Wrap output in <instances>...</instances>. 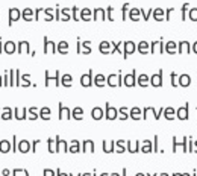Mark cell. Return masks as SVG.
Here are the masks:
<instances>
[{
    "label": "cell",
    "instance_id": "6da1fadb",
    "mask_svg": "<svg viewBox=\"0 0 197 176\" xmlns=\"http://www.w3.org/2000/svg\"><path fill=\"white\" fill-rule=\"evenodd\" d=\"M106 118H108V120H114V118H117V109L115 108H112L109 103H106Z\"/></svg>",
    "mask_w": 197,
    "mask_h": 176
},
{
    "label": "cell",
    "instance_id": "7a4b0ae2",
    "mask_svg": "<svg viewBox=\"0 0 197 176\" xmlns=\"http://www.w3.org/2000/svg\"><path fill=\"white\" fill-rule=\"evenodd\" d=\"M70 117H71L70 109L65 108V106H62V103H59V118L62 120V118H70Z\"/></svg>",
    "mask_w": 197,
    "mask_h": 176
},
{
    "label": "cell",
    "instance_id": "3957f363",
    "mask_svg": "<svg viewBox=\"0 0 197 176\" xmlns=\"http://www.w3.org/2000/svg\"><path fill=\"white\" fill-rule=\"evenodd\" d=\"M177 117L181 120H186L188 118V103L185 105V108H179L177 109Z\"/></svg>",
    "mask_w": 197,
    "mask_h": 176
},
{
    "label": "cell",
    "instance_id": "277c9868",
    "mask_svg": "<svg viewBox=\"0 0 197 176\" xmlns=\"http://www.w3.org/2000/svg\"><path fill=\"white\" fill-rule=\"evenodd\" d=\"M9 150H11V144H9V141H6V140L0 141V152H2V153H8Z\"/></svg>",
    "mask_w": 197,
    "mask_h": 176
},
{
    "label": "cell",
    "instance_id": "5b68a950",
    "mask_svg": "<svg viewBox=\"0 0 197 176\" xmlns=\"http://www.w3.org/2000/svg\"><path fill=\"white\" fill-rule=\"evenodd\" d=\"M18 150H20V152H23V153L29 152V150H32V149H30V144H29V141H20V144H18Z\"/></svg>",
    "mask_w": 197,
    "mask_h": 176
},
{
    "label": "cell",
    "instance_id": "8992f818",
    "mask_svg": "<svg viewBox=\"0 0 197 176\" xmlns=\"http://www.w3.org/2000/svg\"><path fill=\"white\" fill-rule=\"evenodd\" d=\"M152 85H153V87H161V85H162L161 71H159V74H153V78H152Z\"/></svg>",
    "mask_w": 197,
    "mask_h": 176
},
{
    "label": "cell",
    "instance_id": "52a82bcc",
    "mask_svg": "<svg viewBox=\"0 0 197 176\" xmlns=\"http://www.w3.org/2000/svg\"><path fill=\"white\" fill-rule=\"evenodd\" d=\"M81 83L83 87H90V85H91V71H90L88 74H83V76H82Z\"/></svg>",
    "mask_w": 197,
    "mask_h": 176
},
{
    "label": "cell",
    "instance_id": "ba28073f",
    "mask_svg": "<svg viewBox=\"0 0 197 176\" xmlns=\"http://www.w3.org/2000/svg\"><path fill=\"white\" fill-rule=\"evenodd\" d=\"M190 82H191V79H190L188 74H182V76L179 78V85H182V87H188Z\"/></svg>",
    "mask_w": 197,
    "mask_h": 176
},
{
    "label": "cell",
    "instance_id": "9c48e42d",
    "mask_svg": "<svg viewBox=\"0 0 197 176\" xmlns=\"http://www.w3.org/2000/svg\"><path fill=\"white\" fill-rule=\"evenodd\" d=\"M124 83H126L128 87H132V85H135V71H132V74L126 76V79H124Z\"/></svg>",
    "mask_w": 197,
    "mask_h": 176
},
{
    "label": "cell",
    "instance_id": "30bf717a",
    "mask_svg": "<svg viewBox=\"0 0 197 176\" xmlns=\"http://www.w3.org/2000/svg\"><path fill=\"white\" fill-rule=\"evenodd\" d=\"M81 149H79V141H71V146L68 147V152H73V153H76V152H79Z\"/></svg>",
    "mask_w": 197,
    "mask_h": 176
},
{
    "label": "cell",
    "instance_id": "8fae6325",
    "mask_svg": "<svg viewBox=\"0 0 197 176\" xmlns=\"http://www.w3.org/2000/svg\"><path fill=\"white\" fill-rule=\"evenodd\" d=\"M102 117H103V111H102L100 108H94V109H93V118L100 120Z\"/></svg>",
    "mask_w": 197,
    "mask_h": 176
},
{
    "label": "cell",
    "instance_id": "7c38bea8",
    "mask_svg": "<svg viewBox=\"0 0 197 176\" xmlns=\"http://www.w3.org/2000/svg\"><path fill=\"white\" fill-rule=\"evenodd\" d=\"M87 147H88V150L90 152H94V144H93V141L91 140H88V141H83V152H87Z\"/></svg>",
    "mask_w": 197,
    "mask_h": 176
},
{
    "label": "cell",
    "instance_id": "4fadbf2b",
    "mask_svg": "<svg viewBox=\"0 0 197 176\" xmlns=\"http://www.w3.org/2000/svg\"><path fill=\"white\" fill-rule=\"evenodd\" d=\"M40 116H41V118H44V120H49L50 116H52V112H50V109H49V108H43V109H41V112H40Z\"/></svg>",
    "mask_w": 197,
    "mask_h": 176
},
{
    "label": "cell",
    "instance_id": "5bb4252c",
    "mask_svg": "<svg viewBox=\"0 0 197 176\" xmlns=\"http://www.w3.org/2000/svg\"><path fill=\"white\" fill-rule=\"evenodd\" d=\"M94 83H96L97 87H103V85H105V76L97 74V76H96V79H94Z\"/></svg>",
    "mask_w": 197,
    "mask_h": 176
},
{
    "label": "cell",
    "instance_id": "9a60e30c",
    "mask_svg": "<svg viewBox=\"0 0 197 176\" xmlns=\"http://www.w3.org/2000/svg\"><path fill=\"white\" fill-rule=\"evenodd\" d=\"M3 111H5V112L2 114V118H3V120H9V118L12 117V111H11V108H5Z\"/></svg>",
    "mask_w": 197,
    "mask_h": 176
},
{
    "label": "cell",
    "instance_id": "2e32d148",
    "mask_svg": "<svg viewBox=\"0 0 197 176\" xmlns=\"http://www.w3.org/2000/svg\"><path fill=\"white\" fill-rule=\"evenodd\" d=\"M147 82H149V78H147L146 74H141V76L138 78V83L141 85V87H146Z\"/></svg>",
    "mask_w": 197,
    "mask_h": 176
},
{
    "label": "cell",
    "instance_id": "e0dca14e",
    "mask_svg": "<svg viewBox=\"0 0 197 176\" xmlns=\"http://www.w3.org/2000/svg\"><path fill=\"white\" fill-rule=\"evenodd\" d=\"M82 108H74V111H73V117L76 118V120H81L82 118Z\"/></svg>",
    "mask_w": 197,
    "mask_h": 176
},
{
    "label": "cell",
    "instance_id": "ac0fdd59",
    "mask_svg": "<svg viewBox=\"0 0 197 176\" xmlns=\"http://www.w3.org/2000/svg\"><path fill=\"white\" fill-rule=\"evenodd\" d=\"M139 112H141V109H138V108H132V109H130V117L132 118H141Z\"/></svg>",
    "mask_w": 197,
    "mask_h": 176
},
{
    "label": "cell",
    "instance_id": "d6986e66",
    "mask_svg": "<svg viewBox=\"0 0 197 176\" xmlns=\"http://www.w3.org/2000/svg\"><path fill=\"white\" fill-rule=\"evenodd\" d=\"M165 117L168 118V120H173L174 118V109L173 108H167V109H165Z\"/></svg>",
    "mask_w": 197,
    "mask_h": 176
},
{
    "label": "cell",
    "instance_id": "ffe728a7",
    "mask_svg": "<svg viewBox=\"0 0 197 176\" xmlns=\"http://www.w3.org/2000/svg\"><path fill=\"white\" fill-rule=\"evenodd\" d=\"M141 150H143V152H153V149H152V144L150 143H149V141H144V146H143V147H141Z\"/></svg>",
    "mask_w": 197,
    "mask_h": 176
},
{
    "label": "cell",
    "instance_id": "44dd1931",
    "mask_svg": "<svg viewBox=\"0 0 197 176\" xmlns=\"http://www.w3.org/2000/svg\"><path fill=\"white\" fill-rule=\"evenodd\" d=\"M15 117L18 118V120H23V118H26V109H23L21 112H20L18 109H15Z\"/></svg>",
    "mask_w": 197,
    "mask_h": 176
},
{
    "label": "cell",
    "instance_id": "7402d4cb",
    "mask_svg": "<svg viewBox=\"0 0 197 176\" xmlns=\"http://www.w3.org/2000/svg\"><path fill=\"white\" fill-rule=\"evenodd\" d=\"M70 83H71V76H70V74H65V76L62 78V85L70 87Z\"/></svg>",
    "mask_w": 197,
    "mask_h": 176
},
{
    "label": "cell",
    "instance_id": "603a6c76",
    "mask_svg": "<svg viewBox=\"0 0 197 176\" xmlns=\"http://www.w3.org/2000/svg\"><path fill=\"white\" fill-rule=\"evenodd\" d=\"M177 146H179V144L176 143V138L173 137V150H176V147H177ZM181 146L184 147V150H186V149H185V147H186V138H184V141H182V144H181Z\"/></svg>",
    "mask_w": 197,
    "mask_h": 176
},
{
    "label": "cell",
    "instance_id": "cb8c5ba5",
    "mask_svg": "<svg viewBox=\"0 0 197 176\" xmlns=\"http://www.w3.org/2000/svg\"><path fill=\"white\" fill-rule=\"evenodd\" d=\"M112 146H114V144H112ZM112 146H111V147H109V144H108V143H106V141H105V143H103L105 152H106V153H109V152H114V149H112Z\"/></svg>",
    "mask_w": 197,
    "mask_h": 176
},
{
    "label": "cell",
    "instance_id": "d4e9b609",
    "mask_svg": "<svg viewBox=\"0 0 197 176\" xmlns=\"http://www.w3.org/2000/svg\"><path fill=\"white\" fill-rule=\"evenodd\" d=\"M120 117H121V120H126V118H128V114H126V108H121V109H120Z\"/></svg>",
    "mask_w": 197,
    "mask_h": 176
},
{
    "label": "cell",
    "instance_id": "484cf974",
    "mask_svg": "<svg viewBox=\"0 0 197 176\" xmlns=\"http://www.w3.org/2000/svg\"><path fill=\"white\" fill-rule=\"evenodd\" d=\"M44 176H55V172L50 169H44Z\"/></svg>",
    "mask_w": 197,
    "mask_h": 176
},
{
    "label": "cell",
    "instance_id": "4316f807",
    "mask_svg": "<svg viewBox=\"0 0 197 176\" xmlns=\"http://www.w3.org/2000/svg\"><path fill=\"white\" fill-rule=\"evenodd\" d=\"M56 176H68V173H62V172H61V170H56Z\"/></svg>",
    "mask_w": 197,
    "mask_h": 176
},
{
    "label": "cell",
    "instance_id": "83f0119b",
    "mask_svg": "<svg viewBox=\"0 0 197 176\" xmlns=\"http://www.w3.org/2000/svg\"><path fill=\"white\" fill-rule=\"evenodd\" d=\"M9 173H11V172H9L8 169H3V170H2V175H3V176H8Z\"/></svg>",
    "mask_w": 197,
    "mask_h": 176
},
{
    "label": "cell",
    "instance_id": "f1b7e54d",
    "mask_svg": "<svg viewBox=\"0 0 197 176\" xmlns=\"http://www.w3.org/2000/svg\"><path fill=\"white\" fill-rule=\"evenodd\" d=\"M100 176H111V175H109V173H102Z\"/></svg>",
    "mask_w": 197,
    "mask_h": 176
},
{
    "label": "cell",
    "instance_id": "f546056e",
    "mask_svg": "<svg viewBox=\"0 0 197 176\" xmlns=\"http://www.w3.org/2000/svg\"><path fill=\"white\" fill-rule=\"evenodd\" d=\"M91 173H82V176H90Z\"/></svg>",
    "mask_w": 197,
    "mask_h": 176
},
{
    "label": "cell",
    "instance_id": "4dcf8cb0",
    "mask_svg": "<svg viewBox=\"0 0 197 176\" xmlns=\"http://www.w3.org/2000/svg\"><path fill=\"white\" fill-rule=\"evenodd\" d=\"M123 176H126V169H123Z\"/></svg>",
    "mask_w": 197,
    "mask_h": 176
},
{
    "label": "cell",
    "instance_id": "1f68e13d",
    "mask_svg": "<svg viewBox=\"0 0 197 176\" xmlns=\"http://www.w3.org/2000/svg\"><path fill=\"white\" fill-rule=\"evenodd\" d=\"M135 176H146L144 173H138V175H135Z\"/></svg>",
    "mask_w": 197,
    "mask_h": 176
},
{
    "label": "cell",
    "instance_id": "d6a6232c",
    "mask_svg": "<svg viewBox=\"0 0 197 176\" xmlns=\"http://www.w3.org/2000/svg\"><path fill=\"white\" fill-rule=\"evenodd\" d=\"M111 176H120V175H118V173H112V175H111Z\"/></svg>",
    "mask_w": 197,
    "mask_h": 176
},
{
    "label": "cell",
    "instance_id": "836d02e7",
    "mask_svg": "<svg viewBox=\"0 0 197 176\" xmlns=\"http://www.w3.org/2000/svg\"><path fill=\"white\" fill-rule=\"evenodd\" d=\"M161 176H168V175L167 173H161Z\"/></svg>",
    "mask_w": 197,
    "mask_h": 176
},
{
    "label": "cell",
    "instance_id": "e575fe53",
    "mask_svg": "<svg viewBox=\"0 0 197 176\" xmlns=\"http://www.w3.org/2000/svg\"><path fill=\"white\" fill-rule=\"evenodd\" d=\"M194 146H196V149H194V150H196V152H197V143H196V144H194Z\"/></svg>",
    "mask_w": 197,
    "mask_h": 176
},
{
    "label": "cell",
    "instance_id": "d590c367",
    "mask_svg": "<svg viewBox=\"0 0 197 176\" xmlns=\"http://www.w3.org/2000/svg\"><path fill=\"white\" fill-rule=\"evenodd\" d=\"M93 176H96V170H94V172H93Z\"/></svg>",
    "mask_w": 197,
    "mask_h": 176
},
{
    "label": "cell",
    "instance_id": "8d00e7d4",
    "mask_svg": "<svg viewBox=\"0 0 197 176\" xmlns=\"http://www.w3.org/2000/svg\"><path fill=\"white\" fill-rule=\"evenodd\" d=\"M0 118H2V116H0Z\"/></svg>",
    "mask_w": 197,
    "mask_h": 176
}]
</instances>
